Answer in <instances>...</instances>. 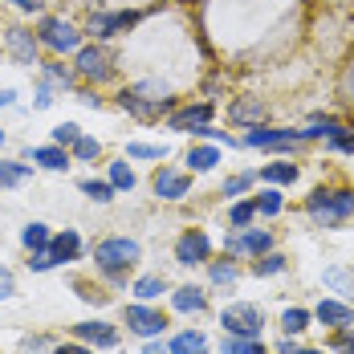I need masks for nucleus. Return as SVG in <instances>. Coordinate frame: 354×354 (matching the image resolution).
Returning a JSON list of instances; mask_svg holds the SVG:
<instances>
[{"mask_svg": "<svg viewBox=\"0 0 354 354\" xmlns=\"http://www.w3.org/2000/svg\"><path fill=\"white\" fill-rule=\"evenodd\" d=\"M297 176H301V167L297 163H285V159H273V163H265L257 171V179L269 183V187H289V183H297Z\"/></svg>", "mask_w": 354, "mask_h": 354, "instance_id": "b1692460", "label": "nucleus"}, {"mask_svg": "<svg viewBox=\"0 0 354 354\" xmlns=\"http://www.w3.org/2000/svg\"><path fill=\"white\" fill-rule=\"evenodd\" d=\"M220 354H269V346H265V338H232V334H224Z\"/></svg>", "mask_w": 354, "mask_h": 354, "instance_id": "c756f323", "label": "nucleus"}, {"mask_svg": "<svg viewBox=\"0 0 354 354\" xmlns=\"http://www.w3.org/2000/svg\"><path fill=\"white\" fill-rule=\"evenodd\" d=\"M142 21V12H135V8H102V12H90V21L82 25V33L90 37V41H114V37L131 33L135 25Z\"/></svg>", "mask_w": 354, "mask_h": 354, "instance_id": "423d86ee", "label": "nucleus"}, {"mask_svg": "<svg viewBox=\"0 0 354 354\" xmlns=\"http://www.w3.org/2000/svg\"><path fill=\"white\" fill-rule=\"evenodd\" d=\"M17 12H25V17H41L45 12V0H8Z\"/></svg>", "mask_w": 354, "mask_h": 354, "instance_id": "49530a36", "label": "nucleus"}, {"mask_svg": "<svg viewBox=\"0 0 354 354\" xmlns=\"http://www.w3.org/2000/svg\"><path fill=\"white\" fill-rule=\"evenodd\" d=\"M252 204H257V216H281L285 196H281V187H265L261 196H252Z\"/></svg>", "mask_w": 354, "mask_h": 354, "instance_id": "473e14b6", "label": "nucleus"}, {"mask_svg": "<svg viewBox=\"0 0 354 354\" xmlns=\"http://www.w3.org/2000/svg\"><path fill=\"white\" fill-rule=\"evenodd\" d=\"M245 147H252V151H293V147H301V131H293V127H248L245 131Z\"/></svg>", "mask_w": 354, "mask_h": 354, "instance_id": "9b49d317", "label": "nucleus"}, {"mask_svg": "<svg viewBox=\"0 0 354 354\" xmlns=\"http://www.w3.org/2000/svg\"><path fill=\"white\" fill-rule=\"evenodd\" d=\"M106 179L114 192H135V183H139V176H135V167L127 163V159H110L106 163Z\"/></svg>", "mask_w": 354, "mask_h": 354, "instance_id": "c85d7f7f", "label": "nucleus"}, {"mask_svg": "<svg viewBox=\"0 0 354 354\" xmlns=\"http://www.w3.org/2000/svg\"><path fill=\"white\" fill-rule=\"evenodd\" d=\"M212 261V236L204 228H183L176 236V265L183 269H200Z\"/></svg>", "mask_w": 354, "mask_h": 354, "instance_id": "f8f14e48", "label": "nucleus"}, {"mask_svg": "<svg viewBox=\"0 0 354 354\" xmlns=\"http://www.w3.org/2000/svg\"><path fill=\"white\" fill-rule=\"evenodd\" d=\"M297 354H326V351H310V346H306V351H297Z\"/></svg>", "mask_w": 354, "mask_h": 354, "instance_id": "6e6d98bb", "label": "nucleus"}, {"mask_svg": "<svg viewBox=\"0 0 354 354\" xmlns=\"http://www.w3.org/2000/svg\"><path fill=\"white\" fill-rule=\"evenodd\" d=\"M90 257H94V269H98L114 289H122V285H127V273L142 261V245L135 236H102L98 245L90 248Z\"/></svg>", "mask_w": 354, "mask_h": 354, "instance_id": "f03ea898", "label": "nucleus"}, {"mask_svg": "<svg viewBox=\"0 0 354 354\" xmlns=\"http://www.w3.org/2000/svg\"><path fill=\"white\" fill-rule=\"evenodd\" d=\"M25 159L33 163V167H45V171H70L73 159L66 147H57V142H41V147H29L25 151Z\"/></svg>", "mask_w": 354, "mask_h": 354, "instance_id": "f3484780", "label": "nucleus"}, {"mask_svg": "<svg viewBox=\"0 0 354 354\" xmlns=\"http://www.w3.org/2000/svg\"><path fill=\"white\" fill-rule=\"evenodd\" d=\"M49 269H57V261H53V252H49V248L29 252V273H49Z\"/></svg>", "mask_w": 354, "mask_h": 354, "instance_id": "79ce46f5", "label": "nucleus"}, {"mask_svg": "<svg viewBox=\"0 0 354 354\" xmlns=\"http://www.w3.org/2000/svg\"><path fill=\"white\" fill-rule=\"evenodd\" d=\"M77 102H82V106H90V110H98L106 98H98V90H94V86H82V90H77Z\"/></svg>", "mask_w": 354, "mask_h": 354, "instance_id": "09e8293b", "label": "nucleus"}, {"mask_svg": "<svg viewBox=\"0 0 354 354\" xmlns=\"http://www.w3.org/2000/svg\"><path fill=\"white\" fill-rule=\"evenodd\" d=\"M326 147H330V151H346V155H354V135H351V131H342V135L326 139Z\"/></svg>", "mask_w": 354, "mask_h": 354, "instance_id": "de8ad7c7", "label": "nucleus"}, {"mask_svg": "<svg viewBox=\"0 0 354 354\" xmlns=\"http://www.w3.org/2000/svg\"><path fill=\"white\" fill-rule=\"evenodd\" d=\"M183 163H187V171H192V176H208V171L220 167V147H216V142H196V147L187 151V159H183Z\"/></svg>", "mask_w": 354, "mask_h": 354, "instance_id": "5701e85b", "label": "nucleus"}, {"mask_svg": "<svg viewBox=\"0 0 354 354\" xmlns=\"http://www.w3.org/2000/svg\"><path fill=\"white\" fill-rule=\"evenodd\" d=\"M0 147H4V127H0Z\"/></svg>", "mask_w": 354, "mask_h": 354, "instance_id": "4d7b16f0", "label": "nucleus"}, {"mask_svg": "<svg viewBox=\"0 0 354 354\" xmlns=\"http://www.w3.org/2000/svg\"><path fill=\"white\" fill-rule=\"evenodd\" d=\"M220 326L232 338H265V310L252 301H228L220 310Z\"/></svg>", "mask_w": 354, "mask_h": 354, "instance_id": "0eeeda50", "label": "nucleus"}, {"mask_svg": "<svg viewBox=\"0 0 354 354\" xmlns=\"http://www.w3.org/2000/svg\"><path fill=\"white\" fill-rule=\"evenodd\" d=\"M37 77L49 82L57 94L77 90V73H73V66H66V57H49V62H41V66H37Z\"/></svg>", "mask_w": 354, "mask_h": 354, "instance_id": "a211bd4d", "label": "nucleus"}, {"mask_svg": "<svg viewBox=\"0 0 354 354\" xmlns=\"http://www.w3.org/2000/svg\"><path fill=\"white\" fill-rule=\"evenodd\" d=\"M114 106L127 110L139 122H163V114L176 110V90L163 77H142V82H131L114 94Z\"/></svg>", "mask_w": 354, "mask_h": 354, "instance_id": "f257e3e1", "label": "nucleus"}, {"mask_svg": "<svg viewBox=\"0 0 354 354\" xmlns=\"http://www.w3.org/2000/svg\"><path fill=\"white\" fill-rule=\"evenodd\" d=\"M122 322H127V330L135 334V338H163L167 334V314L155 306V301H127V310H122Z\"/></svg>", "mask_w": 354, "mask_h": 354, "instance_id": "6e6552de", "label": "nucleus"}, {"mask_svg": "<svg viewBox=\"0 0 354 354\" xmlns=\"http://www.w3.org/2000/svg\"><path fill=\"white\" fill-rule=\"evenodd\" d=\"M277 273H285V257H281V252L252 257V277H277Z\"/></svg>", "mask_w": 354, "mask_h": 354, "instance_id": "f704fd0d", "label": "nucleus"}, {"mask_svg": "<svg viewBox=\"0 0 354 354\" xmlns=\"http://www.w3.org/2000/svg\"><path fill=\"white\" fill-rule=\"evenodd\" d=\"M53 102H57V90H53L49 82H41V77H37V90H33V110H49Z\"/></svg>", "mask_w": 354, "mask_h": 354, "instance_id": "a19ab883", "label": "nucleus"}, {"mask_svg": "<svg viewBox=\"0 0 354 354\" xmlns=\"http://www.w3.org/2000/svg\"><path fill=\"white\" fill-rule=\"evenodd\" d=\"M257 220V204L252 200H232V208H228V228H248Z\"/></svg>", "mask_w": 354, "mask_h": 354, "instance_id": "c9c22d12", "label": "nucleus"}, {"mask_svg": "<svg viewBox=\"0 0 354 354\" xmlns=\"http://www.w3.org/2000/svg\"><path fill=\"white\" fill-rule=\"evenodd\" d=\"M171 310L176 314H204L208 310V289L204 285H176L171 289Z\"/></svg>", "mask_w": 354, "mask_h": 354, "instance_id": "aec40b11", "label": "nucleus"}, {"mask_svg": "<svg viewBox=\"0 0 354 354\" xmlns=\"http://www.w3.org/2000/svg\"><path fill=\"white\" fill-rule=\"evenodd\" d=\"M326 285H338L342 293H351V277H346L342 269H330V273H326Z\"/></svg>", "mask_w": 354, "mask_h": 354, "instance_id": "8fccbe9b", "label": "nucleus"}, {"mask_svg": "<svg viewBox=\"0 0 354 354\" xmlns=\"http://www.w3.org/2000/svg\"><path fill=\"white\" fill-rule=\"evenodd\" d=\"M265 252H273V232L269 228L248 224V228L224 232V257H232V261H241V257H265Z\"/></svg>", "mask_w": 354, "mask_h": 354, "instance_id": "1a4fd4ad", "label": "nucleus"}, {"mask_svg": "<svg viewBox=\"0 0 354 354\" xmlns=\"http://www.w3.org/2000/svg\"><path fill=\"white\" fill-rule=\"evenodd\" d=\"M21 351H25V354H49V351H53V342H49V338H41V334H33V338H25V342H21Z\"/></svg>", "mask_w": 354, "mask_h": 354, "instance_id": "c03bdc74", "label": "nucleus"}, {"mask_svg": "<svg viewBox=\"0 0 354 354\" xmlns=\"http://www.w3.org/2000/svg\"><path fill=\"white\" fill-rule=\"evenodd\" d=\"M33 179V163H21V159H0V192H12L21 183Z\"/></svg>", "mask_w": 354, "mask_h": 354, "instance_id": "a878e982", "label": "nucleus"}, {"mask_svg": "<svg viewBox=\"0 0 354 354\" xmlns=\"http://www.w3.org/2000/svg\"><path fill=\"white\" fill-rule=\"evenodd\" d=\"M33 33H37V41H41V49L53 53V57H73V53L82 49V41H86V33H82L73 21L57 17V12H41Z\"/></svg>", "mask_w": 354, "mask_h": 354, "instance_id": "20e7f679", "label": "nucleus"}, {"mask_svg": "<svg viewBox=\"0 0 354 354\" xmlns=\"http://www.w3.org/2000/svg\"><path fill=\"white\" fill-rule=\"evenodd\" d=\"M314 318L322 322V326H330V330H354V310L346 306V301H334V297H326L318 310H314Z\"/></svg>", "mask_w": 354, "mask_h": 354, "instance_id": "412c9836", "label": "nucleus"}, {"mask_svg": "<svg viewBox=\"0 0 354 354\" xmlns=\"http://www.w3.org/2000/svg\"><path fill=\"white\" fill-rule=\"evenodd\" d=\"M297 351H301V346H297V342H293L289 334H285L281 342H277V354H297Z\"/></svg>", "mask_w": 354, "mask_h": 354, "instance_id": "864d4df0", "label": "nucleus"}, {"mask_svg": "<svg viewBox=\"0 0 354 354\" xmlns=\"http://www.w3.org/2000/svg\"><path fill=\"white\" fill-rule=\"evenodd\" d=\"M49 354H94V346H86V342L73 338V342H53V351Z\"/></svg>", "mask_w": 354, "mask_h": 354, "instance_id": "a18cd8bd", "label": "nucleus"}, {"mask_svg": "<svg viewBox=\"0 0 354 354\" xmlns=\"http://www.w3.org/2000/svg\"><path fill=\"white\" fill-rule=\"evenodd\" d=\"M306 212L318 228H338L354 216V192L351 187H318L306 196Z\"/></svg>", "mask_w": 354, "mask_h": 354, "instance_id": "7ed1b4c3", "label": "nucleus"}, {"mask_svg": "<svg viewBox=\"0 0 354 354\" xmlns=\"http://www.w3.org/2000/svg\"><path fill=\"white\" fill-rule=\"evenodd\" d=\"M334 351H346V354H354V330H342V334L334 338Z\"/></svg>", "mask_w": 354, "mask_h": 354, "instance_id": "3c124183", "label": "nucleus"}, {"mask_svg": "<svg viewBox=\"0 0 354 354\" xmlns=\"http://www.w3.org/2000/svg\"><path fill=\"white\" fill-rule=\"evenodd\" d=\"M49 241H53V228L45 220H29L21 228V248L25 252H41V248H49Z\"/></svg>", "mask_w": 354, "mask_h": 354, "instance_id": "bb28decb", "label": "nucleus"}, {"mask_svg": "<svg viewBox=\"0 0 354 354\" xmlns=\"http://www.w3.org/2000/svg\"><path fill=\"white\" fill-rule=\"evenodd\" d=\"M192 135H196V139H212L216 147H236V139H232V135H228V131H216L212 122H204V127H196V131H192Z\"/></svg>", "mask_w": 354, "mask_h": 354, "instance_id": "ea45409f", "label": "nucleus"}, {"mask_svg": "<svg viewBox=\"0 0 354 354\" xmlns=\"http://www.w3.org/2000/svg\"><path fill=\"white\" fill-rule=\"evenodd\" d=\"M8 297H17V277H12V269L0 261V301H8Z\"/></svg>", "mask_w": 354, "mask_h": 354, "instance_id": "37998d69", "label": "nucleus"}, {"mask_svg": "<svg viewBox=\"0 0 354 354\" xmlns=\"http://www.w3.org/2000/svg\"><path fill=\"white\" fill-rule=\"evenodd\" d=\"M12 102H17V90H8V86H4V90H0V110L12 106Z\"/></svg>", "mask_w": 354, "mask_h": 354, "instance_id": "5fc2aeb1", "label": "nucleus"}, {"mask_svg": "<svg viewBox=\"0 0 354 354\" xmlns=\"http://www.w3.org/2000/svg\"><path fill=\"white\" fill-rule=\"evenodd\" d=\"M142 354H167V342L163 338H147L142 342Z\"/></svg>", "mask_w": 354, "mask_h": 354, "instance_id": "603ef678", "label": "nucleus"}, {"mask_svg": "<svg viewBox=\"0 0 354 354\" xmlns=\"http://www.w3.org/2000/svg\"><path fill=\"white\" fill-rule=\"evenodd\" d=\"M82 196H86V200H94V204H110L118 192L110 187V179H94V176H90V179H82Z\"/></svg>", "mask_w": 354, "mask_h": 354, "instance_id": "72a5a7b5", "label": "nucleus"}, {"mask_svg": "<svg viewBox=\"0 0 354 354\" xmlns=\"http://www.w3.org/2000/svg\"><path fill=\"white\" fill-rule=\"evenodd\" d=\"M212 114H216L212 102H187V106H176L163 122H167V131H176V135H192L196 127L212 122Z\"/></svg>", "mask_w": 354, "mask_h": 354, "instance_id": "2eb2a0df", "label": "nucleus"}, {"mask_svg": "<svg viewBox=\"0 0 354 354\" xmlns=\"http://www.w3.org/2000/svg\"><path fill=\"white\" fill-rule=\"evenodd\" d=\"M167 354H212V342L204 330H179L167 338Z\"/></svg>", "mask_w": 354, "mask_h": 354, "instance_id": "4be33fe9", "label": "nucleus"}, {"mask_svg": "<svg viewBox=\"0 0 354 354\" xmlns=\"http://www.w3.org/2000/svg\"><path fill=\"white\" fill-rule=\"evenodd\" d=\"M73 73L86 86H106L118 73V57H114V49L106 41H82V49L73 53Z\"/></svg>", "mask_w": 354, "mask_h": 354, "instance_id": "39448f33", "label": "nucleus"}, {"mask_svg": "<svg viewBox=\"0 0 354 354\" xmlns=\"http://www.w3.org/2000/svg\"><path fill=\"white\" fill-rule=\"evenodd\" d=\"M257 183V171H241V176H232V179H224V187H220V196L224 200H241L248 187Z\"/></svg>", "mask_w": 354, "mask_h": 354, "instance_id": "e433bc0d", "label": "nucleus"}, {"mask_svg": "<svg viewBox=\"0 0 354 354\" xmlns=\"http://www.w3.org/2000/svg\"><path fill=\"white\" fill-rule=\"evenodd\" d=\"M70 334L77 338V342L94 346V351H114V346H118V326H110L106 318H86V322H77Z\"/></svg>", "mask_w": 354, "mask_h": 354, "instance_id": "4468645a", "label": "nucleus"}, {"mask_svg": "<svg viewBox=\"0 0 354 354\" xmlns=\"http://www.w3.org/2000/svg\"><path fill=\"white\" fill-rule=\"evenodd\" d=\"M151 192H155V200H163V204H179V200L192 196V176L179 171V167H171V163H163V167H155V176H151Z\"/></svg>", "mask_w": 354, "mask_h": 354, "instance_id": "ddd939ff", "label": "nucleus"}, {"mask_svg": "<svg viewBox=\"0 0 354 354\" xmlns=\"http://www.w3.org/2000/svg\"><path fill=\"white\" fill-rule=\"evenodd\" d=\"M4 57H8L12 66H25V70L41 66V41H37L33 29L8 25V29H4Z\"/></svg>", "mask_w": 354, "mask_h": 354, "instance_id": "9d476101", "label": "nucleus"}, {"mask_svg": "<svg viewBox=\"0 0 354 354\" xmlns=\"http://www.w3.org/2000/svg\"><path fill=\"white\" fill-rule=\"evenodd\" d=\"M208 281L216 289H232V285L241 281V265L232 261V257H224V261H208Z\"/></svg>", "mask_w": 354, "mask_h": 354, "instance_id": "cd10ccee", "label": "nucleus"}, {"mask_svg": "<svg viewBox=\"0 0 354 354\" xmlns=\"http://www.w3.org/2000/svg\"><path fill=\"white\" fill-rule=\"evenodd\" d=\"M310 322H314V314H310V310L289 306V310L281 314V330L289 334V338H297V334H306V330H310Z\"/></svg>", "mask_w": 354, "mask_h": 354, "instance_id": "7c9ffc66", "label": "nucleus"}, {"mask_svg": "<svg viewBox=\"0 0 354 354\" xmlns=\"http://www.w3.org/2000/svg\"><path fill=\"white\" fill-rule=\"evenodd\" d=\"M82 135H86V131H82L77 122H57V127H53V135H49V142H57V147H66V151H70Z\"/></svg>", "mask_w": 354, "mask_h": 354, "instance_id": "4c0bfd02", "label": "nucleus"}, {"mask_svg": "<svg viewBox=\"0 0 354 354\" xmlns=\"http://www.w3.org/2000/svg\"><path fill=\"white\" fill-rule=\"evenodd\" d=\"M167 147H155V142H127V159H163Z\"/></svg>", "mask_w": 354, "mask_h": 354, "instance_id": "58836bf2", "label": "nucleus"}, {"mask_svg": "<svg viewBox=\"0 0 354 354\" xmlns=\"http://www.w3.org/2000/svg\"><path fill=\"white\" fill-rule=\"evenodd\" d=\"M102 155V139H94V135H82V139L70 147V159L73 163H94Z\"/></svg>", "mask_w": 354, "mask_h": 354, "instance_id": "2f4dec72", "label": "nucleus"}, {"mask_svg": "<svg viewBox=\"0 0 354 354\" xmlns=\"http://www.w3.org/2000/svg\"><path fill=\"white\" fill-rule=\"evenodd\" d=\"M265 114H269V106H265L261 98H236V102H228V122H232V127H241V131L261 127V122H265Z\"/></svg>", "mask_w": 354, "mask_h": 354, "instance_id": "6ab92c4d", "label": "nucleus"}, {"mask_svg": "<svg viewBox=\"0 0 354 354\" xmlns=\"http://www.w3.org/2000/svg\"><path fill=\"white\" fill-rule=\"evenodd\" d=\"M49 252H53V261H57V265H73V261H82V257H86V241H82V232H77V228H62V232H53Z\"/></svg>", "mask_w": 354, "mask_h": 354, "instance_id": "dca6fc26", "label": "nucleus"}, {"mask_svg": "<svg viewBox=\"0 0 354 354\" xmlns=\"http://www.w3.org/2000/svg\"><path fill=\"white\" fill-rule=\"evenodd\" d=\"M131 293H135V301H159L163 293H171V285L163 273H142L131 281Z\"/></svg>", "mask_w": 354, "mask_h": 354, "instance_id": "393cba45", "label": "nucleus"}]
</instances>
